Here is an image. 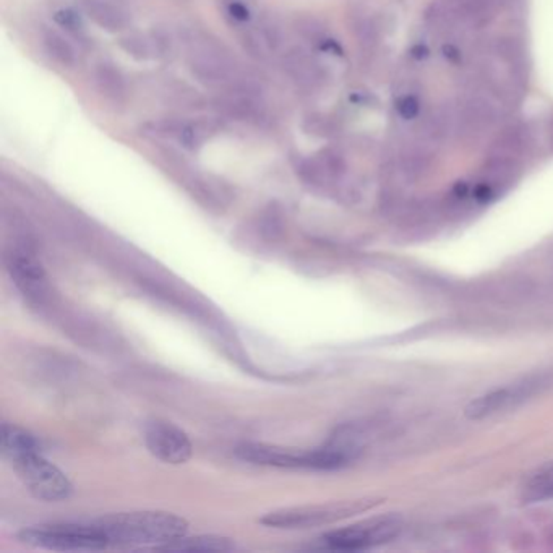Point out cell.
I'll return each instance as SVG.
<instances>
[{
  "mask_svg": "<svg viewBox=\"0 0 553 553\" xmlns=\"http://www.w3.org/2000/svg\"><path fill=\"white\" fill-rule=\"evenodd\" d=\"M552 383L553 373L531 375L528 379L513 383L510 387L493 389L487 395L472 399L464 409V415L469 421H482L490 415L516 407L536 395H540L545 389L550 388Z\"/></svg>",
  "mask_w": 553,
  "mask_h": 553,
  "instance_id": "cell-7",
  "label": "cell"
},
{
  "mask_svg": "<svg viewBox=\"0 0 553 553\" xmlns=\"http://www.w3.org/2000/svg\"><path fill=\"white\" fill-rule=\"evenodd\" d=\"M119 47L135 61H149L156 57L155 46L151 36L140 35V33H130L122 36L117 41Z\"/></svg>",
  "mask_w": 553,
  "mask_h": 553,
  "instance_id": "cell-21",
  "label": "cell"
},
{
  "mask_svg": "<svg viewBox=\"0 0 553 553\" xmlns=\"http://www.w3.org/2000/svg\"><path fill=\"white\" fill-rule=\"evenodd\" d=\"M225 127L223 121L219 119H197V121H185L182 125L181 133L177 141L185 149L195 151L203 147L208 140L213 139Z\"/></svg>",
  "mask_w": 553,
  "mask_h": 553,
  "instance_id": "cell-16",
  "label": "cell"
},
{
  "mask_svg": "<svg viewBox=\"0 0 553 553\" xmlns=\"http://www.w3.org/2000/svg\"><path fill=\"white\" fill-rule=\"evenodd\" d=\"M43 43L47 54L57 64H61L64 67H69V69L77 65L78 55L75 47L59 31L46 30L44 31Z\"/></svg>",
  "mask_w": 553,
  "mask_h": 553,
  "instance_id": "cell-18",
  "label": "cell"
},
{
  "mask_svg": "<svg viewBox=\"0 0 553 553\" xmlns=\"http://www.w3.org/2000/svg\"><path fill=\"white\" fill-rule=\"evenodd\" d=\"M182 43L187 46V67L205 87L227 89L242 80L237 61L215 36L189 28Z\"/></svg>",
  "mask_w": 553,
  "mask_h": 553,
  "instance_id": "cell-4",
  "label": "cell"
},
{
  "mask_svg": "<svg viewBox=\"0 0 553 553\" xmlns=\"http://www.w3.org/2000/svg\"><path fill=\"white\" fill-rule=\"evenodd\" d=\"M259 33L268 51H277L285 44L283 26L271 13H263L259 18Z\"/></svg>",
  "mask_w": 553,
  "mask_h": 553,
  "instance_id": "cell-23",
  "label": "cell"
},
{
  "mask_svg": "<svg viewBox=\"0 0 553 553\" xmlns=\"http://www.w3.org/2000/svg\"><path fill=\"white\" fill-rule=\"evenodd\" d=\"M183 122L181 119H161V121L145 122L141 125V133L149 139L177 140Z\"/></svg>",
  "mask_w": 553,
  "mask_h": 553,
  "instance_id": "cell-24",
  "label": "cell"
},
{
  "mask_svg": "<svg viewBox=\"0 0 553 553\" xmlns=\"http://www.w3.org/2000/svg\"><path fill=\"white\" fill-rule=\"evenodd\" d=\"M166 98L171 104H175L177 107L185 109H200L205 107L203 96L199 95V91H193L187 85H173L166 89Z\"/></svg>",
  "mask_w": 553,
  "mask_h": 553,
  "instance_id": "cell-25",
  "label": "cell"
},
{
  "mask_svg": "<svg viewBox=\"0 0 553 553\" xmlns=\"http://www.w3.org/2000/svg\"><path fill=\"white\" fill-rule=\"evenodd\" d=\"M18 539L36 549L55 552H98L109 550V542L96 521L91 523H57L26 528Z\"/></svg>",
  "mask_w": 553,
  "mask_h": 553,
  "instance_id": "cell-5",
  "label": "cell"
},
{
  "mask_svg": "<svg viewBox=\"0 0 553 553\" xmlns=\"http://www.w3.org/2000/svg\"><path fill=\"white\" fill-rule=\"evenodd\" d=\"M54 20H55V23H57V25L62 26V28H65L67 31H72V33H75V31H80V30L83 28V23H81V18H80V15H78L75 10H59V12H55V15H54Z\"/></svg>",
  "mask_w": 553,
  "mask_h": 553,
  "instance_id": "cell-31",
  "label": "cell"
},
{
  "mask_svg": "<svg viewBox=\"0 0 553 553\" xmlns=\"http://www.w3.org/2000/svg\"><path fill=\"white\" fill-rule=\"evenodd\" d=\"M234 549L233 540L221 536H185L165 547L175 552H233Z\"/></svg>",
  "mask_w": 553,
  "mask_h": 553,
  "instance_id": "cell-17",
  "label": "cell"
},
{
  "mask_svg": "<svg viewBox=\"0 0 553 553\" xmlns=\"http://www.w3.org/2000/svg\"><path fill=\"white\" fill-rule=\"evenodd\" d=\"M225 12L227 15L233 18L235 23H247L251 20V10L247 9V5H243L241 0H225Z\"/></svg>",
  "mask_w": 553,
  "mask_h": 553,
  "instance_id": "cell-33",
  "label": "cell"
},
{
  "mask_svg": "<svg viewBox=\"0 0 553 553\" xmlns=\"http://www.w3.org/2000/svg\"><path fill=\"white\" fill-rule=\"evenodd\" d=\"M109 549H165L189 532L185 519L166 511H132L96 519Z\"/></svg>",
  "mask_w": 553,
  "mask_h": 553,
  "instance_id": "cell-2",
  "label": "cell"
},
{
  "mask_svg": "<svg viewBox=\"0 0 553 553\" xmlns=\"http://www.w3.org/2000/svg\"><path fill=\"white\" fill-rule=\"evenodd\" d=\"M2 453L38 500L62 502L72 495L69 477L44 458L39 441L23 429L2 425Z\"/></svg>",
  "mask_w": 553,
  "mask_h": 553,
  "instance_id": "cell-1",
  "label": "cell"
},
{
  "mask_svg": "<svg viewBox=\"0 0 553 553\" xmlns=\"http://www.w3.org/2000/svg\"><path fill=\"white\" fill-rule=\"evenodd\" d=\"M319 165H320L321 171L325 174V177H339L343 175L346 171V163H345V157L337 153L336 149L333 148H327V149H321L319 155L315 156Z\"/></svg>",
  "mask_w": 553,
  "mask_h": 553,
  "instance_id": "cell-26",
  "label": "cell"
},
{
  "mask_svg": "<svg viewBox=\"0 0 553 553\" xmlns=\"http://www.w3.org/2000/svg\"><path fill=\"white\" fill-rule=\"evenodd\" d=\"M524 498L529 502L553 498V463L540 467L536 474L529 479L524 489Z\"/></svg>",
  "mask_w": 553,
  "mask_h": 553,
  "instance_id": "cell-20",
  "label": "cell"
},
{
  "mask_svg": "<svg viewBox=\"0 0 553 553\" xmlns=\"http://www.w3.org/2000/svg\"><path fill=\"white\" fill-rule=\"evenodd\" d=\"M353 31L361 49L363 52H373L379 43V26L375 23V20L362 13L355 15L353 20Z\"/></svg>",
  "mask_w": 553,
  "mask_h": 553,
  "instance_id": "cell-22",
  "label": "cell"
},
{
  "mask_svg": "<svg viewBox=\"0 0 553 553\" xmlns=\"http://www.w3.org/2000/svg\"><path fill=\"white\" fill-rule=\"evenodd\" d=\"M401 528V521L396 518L370 519L355 526L331 531L320 537L319 547L339 552L367 550L377 545L387 544L398 536Z\"/></svg>",
  "mask_w": 553,
  "mask_h": 553,
  "instance_id": "cell-8",
  "label": "cell"
},
{
  "mask_svg": "<svg viewBox=\"0 0 553 553\" xmlns=\"http://www.w3.org/2000/svg\"><path fill=\"white\" fill-rule=\"evenodd\" d=\"M396 111L403 121H415L422 113V101L421 96L414 89H406L396 99Z\"/></svg>",
  "mask_w": 553,
  "mask_h": 553,
  "instance_id": "cell-27",
  "label": "cell"
},
{
  "mask_svg": "<svg viewBox=\"0 0 553 553\" xmlns=\"http://www.w3.org/2000/svg\"><path fill=\"white\" fill-rule=\"evenodd\" d=\"M145 443L148 451L166 464H183L191 458L193 451L187 433L166 421L148 422Z\"/></svg>",
  "mask_w": 553,
  "mask_h": 553,
  "instance_id": "cell-9",
  "label": "cell"
},
{
  "mask_svg": "<svg viewBox=\"0 0 553 553\" xmlns=\"http://www.w3.org/2000/svg\"><path fill=\"white\" fill-rule=\"evenodd\" d=\"M213 109L219 115L239 122H259L265 117L263 104L259 103V88L249 80H241L223 95L213 99Z\"/></svg>",
  "mask_w": 553,
  "mask_h": 553,
  "instance_id": "cell-10",
  "label": "cell"
},
{
  "mask_svg": "<svg viewBox=\"0 0 553 553\" xmlns=\"http://www.w3.org/2000/svg\"><path fill=\"white\" fill-rule=\"evenodd\" d=\"M281 67L295 85L307 91H313L325 83V69L311 52L302 46H293L283 54Z\"/></svg>",
  "mask_w": 553,
  "mask_h": 553,
  "instance_id": "cell-13",
  "label": "cell"
},
{
  "mask_svg": "<svg viewBox=\"0 0 553 553\" xmlns=\"http://www.w3.org/2000/svg\"><path fill=\"white\" fill-rule=\"evenodd\" d=\"M443 55H445V59L447 61L451 62V64H461L463 61V52L459 49L458 46L455 43H447L443 44Z\"/></svg>",
  "mask_w": 553,
  "mask_h": 553,
  "instance_id": "cell-34",
  "label": "cell"
},
{
  "mask_svg": "<svg viewBox=\"0 0 553 553\" xmlns=\"http://www.w3.org/2000/svg\"><path fill=\"white\" fill-rule=\"evenodd\" d=\"M531 145V132L524 123H513L508 129L503 130L502 137L495 143L493 151L503 155H518L528 151Z\"/></svg>",
  "mask_w": 553,
  "mask_h": 553,
  "instance_id": "cell-19",
  "label": "cell"
},
{
  "mask_svg": "<svg viewBox=\"0 0 553 553\" xmlns=\"http://www.w3.org/2000/svg\"><path fill=\"white\" fill-rule=\"evenodd\" d=\"M80 7L104 31L119 33L129 26V13L109 0H80Z\"/></svg>",
  "mask_w": 553,
  "mask_h": 553,
  "instance_id": "cell-14",
  "label": "cell"
},
{
  "mask_svg": "<svg viewBox=\"0 0 553 553\" xmlns=\"http://www.w3.org/2000/svg\"><path fill=\"white\" fill-rule=\"evenodd\" d=\"M295 30H297V33H301L305 39L319 41V39L323 38V25H321L319 20H315V18H297V20H295Z\"/></svg>",
  "mask_w": 553,
  "mask_h": 553,
  "instance_id": "cell-30",
  "label": "cell"
},
{
  "mask_svg": "<svg viewBox=\"0 0 553 553\" xmlns=\"http://www.w3.org/2000/svg\"><path fill=\"white\" fill-rule=\"evenodd\" d=\"M429 55H430V51H429V47L425 44H414L413 49H411V57L414 61H425V59H429Z\"/></svg>",
  "mask_w": 553,
  "mask_h": 553,
  "instance_id": "cell-35",
  "label": "cell"
},
{
  "mask_svg": "<svg viewBox=\"0 0 553 553\" xmlns=\"http://www.w3.org/2000/svg\"><path fill=\"white\" fill-rule=\"evenodd\" d=\"M7 271L21 294L33 302H43L47 295V276L35 255L23 249L12 251L7 257Z\"/></svg>",
  "mask_w": 553,
  "mask_h": 553,
  "instance_id": "cell-11",
  "label": "cell"
},
{
  "mask_svg": "<svg viewBox=\"0 0 553 553\" xmlns=\"http://www.w3.org/2000/svg\"><path fill=\"white\" fill-rule=\"evenodd\" d=\"M552 130H553V127H552ZM550 137H552V140H553V132H550Z\"/></svg>",
  "mask_w": 553,
  "mask_h": 553,
  "instance_id": "cell-36",
  "label": "cell"
},
{
  "mask_svg": "<svg viewBox=\"0 0 553 553\" xmlns=\"http://www.w3.org/2000/svg\"><path fill=\"white\" fill-rule=\"evenodd\" d=\"M303 130L305 133L313 135V137H320V139H329L336 133L335 123L323 114H311L305 121H303Z\"/></svg>",
  "mask_w": 553,
  "mask_h": 553,
  "instance_id": "cell-29",
  "label": "cell"
},
{
  "mask_svg": "<svg viewBox=\"0 0 553 553\" xmlns=\"http://www.w3.org/2000/svg\"><path fill=\"white\" fill-rule=\"evenodd\" d=\"M456 135L459 137H474L490 129L497 121V109L482 96H466L461 98L453 106Z\"/></svg>",
  "mask_w": 553,
  "mask_h": 553,
  "instance_id": "cell-12",
  "label": "cell"
},
{
  "mask_svg": "<svg viewBox=\"0 0 553 553\" xmlns=\"http://www.w3.org/2000/svg\"><path fill=\"white\" fill-rule=\"evenodd\" d=\"M373 506L369 500L359 502L328 503L313 506H294L285 510L271 511L259 519L261 524L277 529H309L335 523L339 519L353 516L355 513Z\"/></svg>",
  "mask_w": 553,
  "mask_h": 553,
  "instance_id": "cell-6",
  "label": "cell"
},
{
  "mask_svg": "<svg viewBox=\"0 0 553 553\" xmlns=\"http://www.w3.org/2000/svg\"><path fill=\"white\" fill-rule=\"evenodd\" d=\"M95 85L98 91L107 101L114 104H122L127 99V81L119 67L111 62H99L93 72Z\"/></svg>",
  "mask_w": 553,
  "mask_h": 553,
  "instance_id": "cell-15",
  "label": "cell"
},
{
  "mask_svg": "<svg viewBox=\"0 0 553 553\" xmlns=\"http://www.w3.org/2000/svg\"><path fill=\"white\" fill-rule=\"evenodd\" d=\"M155 46L156 57H169L174 52L173 36L165 30H156L151 35Z\"/></svg>",
  "mask_w": 553,
  "mask_h": 553,
  "instance_id": "cell-32",
  "label": "cell"
},
{
  "mask_svg": "<svg viewBox=\"0 0 553 553\" xmlns=\"http://www.w3.org/2000/svg\"><path fill=\"white\" fill-rule=\"evenodd\" d=\"M243 461L261 466L287 467V469H339L357 456V447L349 440L329 443L323 448L301 451L279 448L259 443H247L235 450Z\"/></svg>",
  "mask_w": 553,
  "mask_h": 553,
  "instance_id": "cell-3",
  "label": "cell"
},
{
  "mask_svg": "<svg viewBox=\"0 0 553 553\" xmlns=\"http://www.w3.org/2000/svg\"><path fill=\"white\" fill-rule=\"evenodd\" d=\"M239 43L242 46L243 51L247 52L251 55V59L255 61L263 62L267 59V46L263 43L261 36L253 30H247L243 28L239 36Z\"/></svg>",
  "mask_w": 553,
  "mask_h": 553,
  "instance_id": "cell-28",
  "label": "cell"
}]
</instances>
